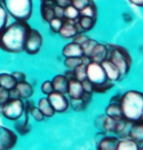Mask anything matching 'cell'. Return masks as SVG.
Returning a JSON list of instances; mask_svg holds the SVG:
<instances>
[{
	"instance_id": "cell-1",
	"label": "cell",
	"mask_w": 143,
	"mask_h": 150,
	"mask_svg": "<svg viewBox=\"0 0 143 150\" xmlns=\"http://www.w3.org/2000/svg\"><path fill=\"white\" fill-rule=\"evenodd\" d=\"M30 29L26 21H16L10 25H6L0 32V49L11 54L23 52Z\"/></svg>"
},
{
	"instance_id": "cell-2",
	"label": "cell",
	"mask_w": 143,
	"mask_h": 150,
	"mask_svg": "<svg viewBox=\"0 0 143 150\" xmlns=\"http://www.w3.org/2000/svg\"><path fill=\"white\" fill-rule=\"evenodd\" d=\"M122 115L130 123L141 119L143 113V93L130 90L122 95L120 100Z\"/></svg>"
},
{
	"instance_id": "cell-3",
	"label": "cell",
	"mask_w": 143,
	"mask_h": 150,
	"mask_svg": "<svg viewBox=\"0 0 143 150\" xmlns=\"http://www.w3.org/2000/svg\"><path fill=\"white\" fill-rule=\"evenodd\" d=\"M5 10L16 21H27L33 11L32 0H0Z\"/></svg>"
},
{
	"instance_id": "cell-4",
	"label": "cell",
	"mask_w": 143,
	"mask_h": 150,
	"mask_svg": "<svg viewBox=\"0 0 143 150\" xmlns=\"http://www.w3.org/2000/svg\"><path fill=\"white\" fill-rule=\"evenodd\" d=\"M109 54L108 59L116 67L121 73V77L124 78L129 74L132 65V57L126 48L119 45H106Z\"/></svg>"
},
{
	"instance_id": "cell-5",
	"label": "cell",
	"mask_w": 143,
	"mask_h": 150,
	"mask_svg": "<svg viewBox=\"0 0 143 150\" xmlns=\"http://www.w3.org/2000/svg\"><path fill=\"white\" fill-rule=\"evenodd\" d=\"M1 111L6 119L17 121L25 112V103L20 98H10V100L1 106Z\"/></svg>"
},
{
	"instance_id": "cell-6",
	"label": "cell",
	"mask_w": 143,
	"mask_h": 150,
	"mask_svg": "<svg viewBox=\"0 0 143 150\" xmlns=\"http://www.w3.org/2000/svg\"><path fill=\"white\" fill-rule=\"evenodd\" d=\"M43 44V37L37 29L31 28L25 44V52L28 55H35L40 51Z\"/></svg>"
},
{
	"instance_id": "cell-7",
	"label": "cell",
	"mask_w": 143,
	"mask_h": 150,
	"mask_svg": "<svg viewBox=\"0 0 143 150\" xmlns=\"http://www.w3.org/2000/svg\"><path fill=\"white\" fill-rule=\"evenodd\" d=\"M47 98L49 100L51 105L53 106L55 112H58V113L65 112L70 105L69 100L65 97V94H62V93L54 91L50 95L47 96Z\"/></svg>"
},
{
	"instance_id": "cell-8",
	"label": "cell",
	"mask_w": 143,
	"mask_h": 150,
	"mask_svg": "<svg viewBox=\"0 0 143 150\" xmlns=\"http://www.w3.org/2000/svg\"><path fill=\"white\" fill-rule=\"evenodd\" d=\"M87 70V79L93 84H98L106 81V76L100 64L95 62H90L86 67Z\"/></svg>"
},
{
	"instance_id": "cell-9",
	"label": "cell",
	"mask_w": 143,
	"mask_h": 150,
	"mask_svg": "<svg viewBox=\"0 0 143 150\" xmlns=\"http://www.w3.org/2000/svg\"><path fill=\"white\" fill-rule=\"evenodd\" d=\"M18 142V137L15 132L9 128L0 126V150H9L15 147Z\"/></svg>"
},
{
	"instance_id": "cell-10",
	"label": "cell",
	"mask_w": 143,
	"mask_h": 150,
	"mask_svg": "<svg viewBox=\"0 0 143 150\" xmlns=\"http://www.w3.org/2000/svg\"><path fill=\"white\" fill-rule=\"evenodd\" d=\"M101 67H102L104 73H105L106 79L108 81H111V82H117V81H120L122 79L121 77V73L119 71L118 67L113 64L111 61H109L108 59H104L103 62H100Z\"/></svg>"
},
{
	"instance_id": "cell-11",
	"label": "cell",
	"mask_w": 143,
	"mask_h": 150,
	"mask_svg": "<svg viewBox=\"0 0 143 150\" xmlns=\"http://www.w3.org/2000/svg\"><path fill=\"white\" fill-rule=\"evenodd\" d=\"M128 137L133 139L138 145L143 144V120L139 119L137 121L132 122L129 132H128Z\"/></svg>"
},
{
	"instance_id": "cell-12",
	"label": "cell",
	"mask_w": 143,
	"mask_h": 150,
	"mask_svg": "<svg viewBox=\"0 0 143 150\" xmlns=\"http://www.w3.org/2000/svg\"><path fill=\"white\" fill-rule=\"evenodd\" d=\"M12 92L17 95V98H20L22 100H27L32 95L34 94V90L30 84L25 81H20V82H17L16 87Z\"/></svg>"
},
{
	"instance_id": "cell-13",
	"label": "cell",
	"mask_w": 143,
	"mask_h": 150,
	"mask_svg": "<svg viewBox=\"0 0 143 150\" xmlns=\"http://www.w3.org/2000/svg\"><path fill=\"white\" fill-rule=\"evenodd\" d=\"M108 54H109V51L106 45L97 43L94 46L93 51H92L89 58H90L91 62H95L100 64L101 62H103L104 59H106L108 58Z\"/></svg>"
},
{
	"instance_id": "cell-14",
	"label": "cell",
	"mask_w": 143,
	"mask_h": 150,
	"mask_svg": "<svg viewBox=\"0 0 143 150\" xmlns=\"http://www.w3.org/2000/svg\"><path fill=\"white\" fill-rule=\"evenodd\" d=\"M78 33L79 31L77 29L75 22L69 20H64L63 25H62V26L58 31V34L63 39H71Z\"/></svg>"
},
{
	"instance_id": "cell-15",
	"label": "cell",
	"mask_w": 143,
	"mask_h": 150,
	"mask_svg": "<svg viewBox=\"0 0 143 150\" xmlns=\"http://www.w3.org/2000/svg\"><path fill=\"white\" fill-rule=\"evenodd\" d=\"M68 90L67 94L70 97L71 100L73 98H80L81 96L84 93V89H83L82 83L77 79H71L68 80Z\"/></svg>"
},
{
	"instance_id": "cell-16",
	"label": "cell",
	"mask_w": 143,
	"mask_h": 150,
	"mask_svg": "<svg viewBox=\"0 0 143 150\" xmlns=\"http://www.w3.org/2000/svg\"><path fill=\"white\" fill-rule=\"evenodd\" d=\"M62 56L65 57V58H69V57H82L84 56V54H83V49L81 45L72 41L63 47V49H62Z\"/></svg>"
},
{
	"instance_id": "cell-17",
	"label": "cell",
	"mask_w": 143,
	"mask_h": 150,
	"mask_svg": "<svg viewBox=\"0 0 143 150\" xmlns=\"http://www.w3.org/2000/svg\"><path fill=\"white\" fill-rule=\"evenodd\" d=\"M68 79L66 76L63 74H59L56 75L53 78L52 84L54 87V91L62 93V94H67V90H68Z\"/></svg>"
},
{
	"instance_id": "cell-18",
	"label": "cell",
	"mask_w": 143,
	"mask_h": 150,
	"mask_svg": "<svg viewBox=\"0 0 143 150\" xmlns=\"http://www.w3.org/2000/svg\"><path fill=\"white\" fill-rule=\"evenodd\" d=\"M76 23L77 29H78L79 32L90 31L95 25V18L80 16L79 19L77 20V23Z\"/></svg>"
},
{
	"instance_id": "cell-19",
	"label": "cell",
	"mask_w": 143,
	"mask_h": 150,
	"mask_svg": "<svg viewBox=\"0 0 143 150\" xmlns=\"http://www.w3.org/2000/svg\"><path fill=\"white\" fill-rule=\"evenodd\" d=\"M119 140V137L115 136H106L103 137L100 139V142L97 144V149L99 150H114L116 149Z\"/></svg>"
},
{
	"instance_id": "cell-20",
	"label": "cell",
	"mask_w": 143,
	"mask_h": 150,
	"mask_svg": "<svg viewBox=\"0 0 143 150\" xmlns=\"http://www.w3.org/2000/svg\"><path fill=\"white\" fill-rule=\"evenodd\" d=\"M139 145L130 137H122L119 139L116 149L117 150H137Z\"/></svg>"
},
{
	"instance_id": "cell-21",
	"label": "cell",
	"mask_w": 143,
	"mask_h": 150,
	"mask_svg": "<svg viewBox=\"0 0 143 150\" xmlns=\"http://www.w3.org/2000/svg\"><path fill=\"white\" fill-rule=\"evenodd\" d=\"M17 84V80L15 79L13 74L1 73L0 74V87L4 88L8 91H12L15 89Z\"/></svg>"
},
{
	"instance_id": "cell-22",
	"label": "cell",
	"mask_w": 143,
	"mask_h": 150,
	"mask_svg": "<svg viewBox=\"0 0 143 150\" xmlns=\"http://www.w3.org/2000/svg\"><path fill=\"white\" fill-rule=\"evenodd\" d=\"M25 109L28 112L29 115L32 116V118H33L35 121L41 122L45 118V116L40 111L38 106H35L33 103H31V101H26V103H25Z\"/></svg>"
},
{
	"instance_id": "cell-23",
	"label": "cell",
	"mask_w": 143,
	"mask_h": 150,
	"mask_svg": "<svg viewBox=\"0 0 143 150\" xmlns=\"http://www.w3.org/2000/svg\"><path fill=\"white\" fill-rule=\"evenodd\" d=\"M23 114H25V119H22V117H20V119L17 120V124H16V130L18 133H20V134H25L30 132V126H29L28 124V112L26 111V110L25 109V112H23Z\"/></svg>"
},
{
	"instance_id": "cell-24",
	"label": "cell",
	"mask_w": 143,
	"mask_h": 150,
	"mask_svg": "<svg viewBox=\"0 0 143 150\" xmlns=\"http://www.w3.org/2000/svg\"><path fill=\"white\" fill-rule=\"evenodd\" d=\"M37 106L45 117H53L54 115H55V113H56L55 110H54L53 106L51 105L50 101L47 98H40L39 101H38Z\"/></svg>"
},
{
	"instance_id": "cell-25",
	"label": "cell",
	"mask_w": 143,
	"mask_h": 150,
	"mask_svg": "<svg viewBox=\"0 0 143 150\" xmlns=\"http://www.w3.org/2000/svg\"><path fill=\"white\" fill-rule=\"evenodd\" d=\"M105 115L109 116V117H112V118H114V119L122 118L123 115H122L120 103H109V104L106 106V108H105Z\"/></svg>"
},
{
	"instance_id": "cell-26",
	"label": "cell",
	"mask_w": 143,
	"mask_h": 150,
	"mask_svg": "<svg viewBox=\"0 0 143 150\" xmlns=\"http://www.w3.org/2000/svg\"><path fill=\"white\" fill-rule=\"evenodd\" d=\"M115 84L111 81H104V82L98 83V84H93V93L95 94H105L109 92L112 88H114Z\"/></svg>"
},
{
	"instance_id": "cell-27",
	"label": "cell",
	"mask_w": 143,
	"mask_h": 150,
	"mask_svg": "<svg viewBox=\"0 0 143 150\" xmlns=\"http://www.w3.org/2000/svg\"><path fill=\"white\" fill-rule=\"evenodd\" d=\"M80 17V11L78 9H76L73 5H68L64 8L63 12V21L64 20H69L77 22V20Z\"/></svg>"
},
{
	"instance_id": "cell-28",
	"label": "cell",
	"mask_w": 143,
	"mask_h": 150,
	"mask_svg": "<svg viewBox=\"0 0 143 150\" xmlns=\"http://www.w3.org/2000/svg\"><path fill=\"white\" fill-rule=\"evenodd\" d=\"M116 122H117V119H114L109 116H104L102 124H101V130H103L106 133H114Z\"/></svg>"
},
{
	"instance_id": "cell-29",
	"label": "cell",
	"mask_w": 143,
	"mask_h": 150,
	"mask_svg": "<svg viewBox=\"0 0 143 150\" xmlns=\"http://www.w3.org/2000/svg\"><path fill=\"white\" fill-rule=\"evenodd\" d=\"M81 64H84L83 56L82 57H69V58H65L64 59V65L68 69H74V68L77 67Z\"/></svg>"
},
{
	"instance_id": "cell-30",
	"label": "cell",
	"mask_w": 143,
	"mask_h": 150,
	"mask_svg": "<svg viewBox=\"0 0 143 150\" xmlns=\"http://www.w3.org/2000/svg\"><path fill=\"white\" fill-rule=\"evenodd\" d=\"M97 7H95L94 3L93 1L90 4H88L86 7L83 8L82 10H80V16H86V17L95 18L97 19Z\"/></svg>"
},
{
	"instance_id": "cell-31",
	"label": "cell",
	"mask_w": 143,
	"mask_h": 150,
	"mask_svg": "<svg viewBox=\"0 0 143 150\" xmlns=\"http://www.w3.org/2000/svg\"><path fill=\"white\" fill-rule=\"evenodd\" d=\"M86 67H87V64H81L73 69L75 79L80 81V82H82L83 80L87 79V70H86Z\"/></svg>"
},
{
	"instance_id": "cell-32",
	"label": "cell",
	"mask_w": 143,
	"mask_h": 150,
	"mask_svg": "<svg viewBox=\"0 0 143 150\" xmlns=\"http://www.w3.org/2000/svg\"><path fill=\"white\" fill-rule=\"evenodd\" d=\"M97 44V42L92 38H89L87 41L84 42V43L81 45L84 56H87V57L90 56V54L92 53V51H93V49Z\"/></svg>"
},
{
	"instance_id": "cell-33",
	"label": "cell",
	"mask_w": 143,
	"mask_h": 150,
	"mask_svg": "<svg viewBox=\"0 0 143 150\" xmlns=\"http://www.w3.org/2000/svg\"><path fill=\"white\" fill-rule=\"evenodd\" d=\"M8 22V13L0 1V32L6 28Z\"/></svg>"
},
{
	"instance_id": "cell-34",
	"label": "cell",
	"mask_w": 143,
	"mask_h": 150,
	"mask_svg": "<svg viewBox=\"0 0 143 150\" xmlns=\"http://www.w3.org/2000/svg\"><path fill=\"white\" fill-rule=\"evenodd\" d=\"M63 22H64V21L62 20V19H61V18L55 17V18H53V19L49 22V25H50L51 29H52L54 32H56V33H58L59 29H61L62 25H63Z\"/></svg>"
},
{
	"instance_id": "cell-35",
	"label": "cell",
	"mask_w": 143,
	"mask_h": 150,
	"mask_svg": "<svg viewBox=\"0 0 143 150\" xmlns=\"http://www.w3.org/2000/svg\"><path fill=\"white\" fill-rule=\"evenodd\" d=\"M71 106L76 111H83L87 108L88 104H86L81 98H73V100H71Z\"/></svg>"
},
{
	"instance_id": "cell-36",
	"label": "cell",
	"mask_w": 143,
	"mask_h": 150,
	"mask_svg": "<svg viewBox=\"0 0 143 150\" xmlns=\"http://www.w3.org/2000/svg\"><path fill=\"white\" fill-rule=\"evenodd\" d=\"M10 98H11L10 91L0 87V106H2L3 104L7 103L10 100Z\"/></svg>"
},
{
	"instance_id": "cell-37",
	"label": "cell",
	"mask_w": 143,
	"mask_h": 150,
	"mask_svg": "<svg viewBox=\"0 0 143 150\" xmlns=\"http://www.w3.org/2000/svg\"><path fill=\"white\" fill-rule=\"evenodd\" d=\"M92 1L93 0H71V5H73L74 7L80 11L84 7H86L88 4H90Z\"/></svg>"
},
{
	"instance_id": "cell-38",
	"label": "cell",
	"mask_w": 143,
	"mask_h": 150,
	"mask_svg": "<svg viewBox=\"0 0 143 150\" xmlns=\"http://www.w3.org/2000/svg\"><path fill=\"white\" fill-rule=\"evenodd\" d=\"M41 91L44 95H50L51 93L54 92V87H53V84H52V81H45L43 82L42 86H41Z\"/></svg>"
},
{
	"instance_id": "cell-39",
	"label": "cell",
	"mask_w": 143,
	"mask_h": 150,
	"mask_svg": "<svg viewBox=\"0 0 143 150\" xmlns=\"http://www.w3.org/2000/svg\"><path fill=\"white\" fill-rule=\"evenodd\" d=\"M89 38L90 37L87 36V35H85V34H83V32H79L78 34H76L75 36L73 37V41L76 42V43H78L79 45H82L84 42L87 41Z\"/></svg>"
},
{
	"instance_id": "cell-40",
	"label": "cell",
	"mask_w": 143,
	"mask_h": 150,
	"mask_svg": "<svg viewBox=\"0 0 143 150\" xmlns=\"http://www.w3.org/2000/svg\"><path fill=\"white\" fill-rule=\"evenodd\" d=\"M81 83H82L84 91L93 93V83H92L91 81H89L88 79H85V80H83Z\"/></svg>"
},
{
	"instance_id": "cell-41",
	"label": "cell",
	"mask_w": 143,
	"mask_h": 150,
	"mask_svg": "<svg viewBox=\"0 0 143 150\" xmlns=\"http://www.w3.org/2000/svg\"><path fill=\"white\" fill-rule=\"evenodd\" d=\"M55 4L56 6H59V7L65 8L66 6L71 4V0H54Z\"/></svg>"
},
{
	"instance_id": "cell-42",
	"label": "cell",
	"mask_w": 143,
	"mask_h": 150,
	"mask_svg": "<svg viewBox=\"0 0 143 150\" xmlns=\"http://www.w3.org/2000/svg\"><path fill=\"white\" fill-rule=\"evenodd\" d=\"M13 76L15 77V79L17 80V82H20V81L25 80V75L23 72H14Z\"/></svg>"
},
{
	"instance_id": "cell-43",
	"label": "cell",
	"mask_w": 143,
	"mask_h": 150,
	"mask_svg": "<svg viewBox=\"0 0 143 150\" xmlns=\"http://www.w3.org/2000/svg\"><path fill=\"white\" fill-rule=\"evenodd\" d=\"M121 97L122 95L121 94H117L115 96L110 98V103H120V100H121Z\"/></svg>"
},
{
	"instance_id": "cell-44",
	"label": "cell",
	"mask_w": 143,
	"mask_h": 150,
	"mask_svg": "<svg viewBox=\"0 0 143 150\" xmlns=\"http://www.w3.org/2000/svg\"><path fill=\"white\" fill-rule=\"evenodd\" d=\"M132 5L136 6V7L143 8V0H129Z\"/></svg>"
},
{
	"instance_id": "cell-45",
	"label": "cell",
	"mask_w": 143,
	"mask_h": 150,
	"mask_svg": "<svg viewBox=\"0 0 143 150\" xmlns=\"http://www.w3.org/2000/svg\"><path fill=\"white\" fill-rule=\"evenodd\" d=\"M123 19L125 21V23L132 22V16H130V14H123Z\"/></svg>"
},
{
	"instance_id": "cell-46",
	"label": "cell",
	"mask_w": 143,
	"mask_h": 150,
	"mask_svg": "<svg viewBox=\"0 0 143 150\" xmlns=\"http://www.w3.org/2000/svg\"><path fill=\"white\" fill-rule=\"evenodd\" d=\"M141 119L143 120V113H142V116H141Z\"/></svg>"
}]
</instances>
